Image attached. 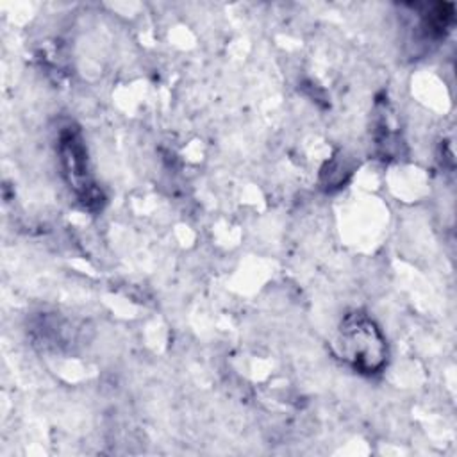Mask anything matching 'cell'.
Here are the masks:
<instances>
[{
    "mask_svg": "<svg viewBox=\"0 0 457 457\" xmlns=\"http://www.w3.org/2000/svg\"><path fill=\"white\" fill-rule=\"evenodd\" d=\"M59 155L62 162L64 177L70 187L75 191L79 200L84 205H98L102 202V195L95 186L89 170H87V155L82 145V139L77 130L71 127L61 132L59 137Z\"/></svg>",
    "mask_w": 457,
    "mask_h": 457,
    "instance_id": "obj_2",
    "label": "cell"
},
{
    "mask_svg": "<svg viewBox=\"0 0 457 457\" xmlns=\"http://www.w3.org/2000/svg\"><path fill=\"white\" fill-rule=\"evenodd\" d=\"M336 352L346 364L364 375L382 371L389 355L378 325L359 311L343 318L336 336Z\"/></svg>",
    "mask_w": 457,
    "mask_h": 457,
    "instance_id": "obj_1",
    "label": "cell"
}]
</instances>
